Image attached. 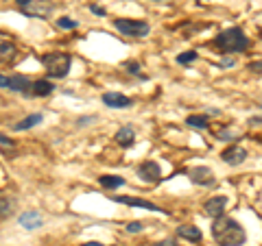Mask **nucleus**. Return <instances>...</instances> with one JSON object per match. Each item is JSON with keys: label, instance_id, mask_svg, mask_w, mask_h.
<instances>
[{"label": "nucleus", "instance_id": "1", "mask_svg": "<svg viewBox=\"0 0 262 246\" xmlns=\"http://www.w3.org/2000/svg\"><path fill=\"white\" fill-rule=\"evenodd\" d=\"M212 235L219 242V246H243L247 240V233L241 227V223H236L234 218L219 216L212 225Z\"/></svg>", "mask_w": 262, "mask_h": 246}, {"label": "nucleus", "instance_id": "2", "mask_svg": "<svg viewBox=\"0 0 262 246\" xmlns=\"http://www.w3.org/2000/svg\"><path fill=\"white\" fill-rule=\"evenodd\" d=\"M214 44L223 53H243L249 48V37L245 35L241 29H227L223 33H219V37L214 39Z\"/></svg>", "mask_w": 262, "mask_h": 246}, {"label": "nucleus", "instance_id": "3", "mask_svg": "<svg viewBox=\"0 0 262 246\" xmlns=\"http://www.w3.org/2000/svg\"><path fill=\"white\" fill-rule=\"evenodd\" d=\"M42 63H44V68L48 70V75L55 77V79H63L66 75L70 72V55H66V53H48L42 57Z\"/></svg>", "mask_w": 262, "mask_h": 246}, {"label": "nucleus", "instance_id": "4", "mask_svg": "<svg viewBox=\"0 0 262 246\" xmlns=\"http://www.w3.org/2000/svg\"><path fill=\"white\" fill-rule=\"evenodd\" d=\"M122 35H129V37H144L149 33V24L142 22V20H116L114 22Z\"/></svg>", "mask_w": 262, "mask_h": 246}, {"label": "nucleus", "instance_id": "5", "mask_svg": "<svg viewBox=\"0 0 262 246\" xmlns=\"http://www.w3.org/2000/svg\"><path fill=\"white\" fill-rule=\"evenodd\" d=\"M138 177L146 183H155L162 179V170H160V163L158 161H144L138 166Z\"/></svg>", "mask_w": 262, "mask_h": 246}, {"label": "nucleus", "instance_id": "6", "mask_svg": "<svg viewBox=\"0 0 262 246\" xmlns=\"http://www.w3.org/2000/svg\"><path fill=\"white\" fill-rule=\"evenodd\" d=\"M22 11L27 15H35V18H46L53 13V5L46 0H31L27 7H22Z\"/></svg>", "mask_w": 262, "mask_h": 246}, {"label": "nucleus", "instance_id": "7", "mask_svg": "<svg viewBox=\"0 0 262 246\" xmlns=\"http://www.w3.org/2000/svg\"><path fill=\"white\" fill-rule=\"evenodd\" d=\"M221 159H223L227 166H238V163L247 159V151H245L243 146H229V149L221 153Z\"/></svg>", "mask_w": 262, "mask_h": 246}, {"label": "nucleus", "instance_id": "8", "mask_svg": "<svg viewBox=\"0 0 262 246\" xmlns=\"http://www.w3.org/2000/svg\"><path fill=\"white\" fill-rule=\"evenodd\" d=\"M188 177H190V181L196 183V185H212L214 183V172L206 166H196L188 172Z\"/></svg>", "mask_w": 262, "mask_h": 246}, {"label": "nucleus", "instance_id": "9", "mask_svg": "<svg viewBox=\"0 0 262 246\" xmlns=\"http://www.w3.org/2000/svg\"><path fill=\"white\" fill-rule=\"evenodd\" d=\"M103 103L107 105V107L112 109H127L134 105V101H131L129 96L125 94H118V92H107V94H103Z\"/></svg>", "mask_w": 262, "mask_h": 246}, {"label": "nucleus", "instance_id": "10", "mask_svg": "<svg viewBox=\"0 0 262 246\" xmlns=\"http://www.w3.org/2000/svg\"><path fill=\"white\" fill-rule=\"evenodd\" d=\"M110 199L116 201V203H122V205H131V207H142V209H149V211H162L155 203L144 201V199H134V196H110Z\"/></svg>", "mask_w": 262, "mask_h": 246}, {"label": "nucleus", "instance_id": "11", "mask_svg": "<svg viewBox=\"0 0 262 246\" xmlns=\"http://www.w3.org/2000/svg\"><path fill=\"white\" fill-rule=\"evenodd\" d=\"M225 205H227L225 196H214V199L206 201V205H203V211H206V216H210V218H219V216H223Z\"/></svg>", "mask_w": 262, "mask_h": 246}, {"label": "nucleus", "instance_id": "12", "mask_svg": "<svg viewBox=\"0 0 262 246\" xmlns=\"http://www.w3.org/2000/svg\"><path fill=\"white\" fill-rule=\"evenodd\" d=\"M44 223V218L39 211H24V214L20 216V225L27 229V231H35V229H39Z\"/></svg>", "mask_w": 262, "mask_h": 246}, {"label": "nucleus", "instance_id": "13", "mask_svg": "<svg viewBox=\"0 0 262 246\" xmlns=\"http://www.w3.org/2000/svg\"><path fill=\"white\" fill-rule=\"evenodd\" d=\"M5 87H9L11 92H22V94H29V89H31V81L24 77V75H13L7 79V85Z\"/></svg>", "mask_w": 262, "mask_h": 246}, {"label": "nucleus", "instance_id": "14", "mask_svg": "<svg viewBox=\"0 0 262 246\" xmlns=\"http://www.w3.org/2000/svg\"><path fill=\"white\" fill-rule=\"evenodd\" d=\"M116 142H118V146H122V149H129V146H134V142H136V131L131 129V127L118 129Z\"/></svg>", "mask_w": 262, "mask_h": 246}, {"label": "nucleus", "instance_id": "15", "mask_svg": "<svg viewBox=\"0 0 262 246\" xmlns=\"http://www.w3.org/2000/svg\"><path fill=\"white\" fill-rule=\"evenodd\" d=\"M53 89L55 85L51 83V81H35V83L31 85V96H37V98H42V96H48V94H53Z\"/></svg>", "mask_w": 262, "mask_h": 246}, {"label": "nucleus", "instance_id": "16", "mask_svg": "<svg viewBox=\"0 0 262 246\" xmlns=\"http://www.w3.org/2000/svg\"><path fill=\"white\" fill-rule=\"evenodd\" d=\"M177 233H179V237H184V240H190V242H199L201 240V229H196V227H192V225H182L177 229Z\"/></svg>", "mask_w": 262, "mask_h": 246}, {"label": "nucleus", "instance_id": "17", "mask_svg": "<svg viewBox=\"0 0 262 246\" xmlns=\"http://www.w3.org/2000/svg\"><path fill=\"white\" fill-rule=\"evenodd\" d=\"M18 53V48H15L13 42H9V39H3L0 37V61H9L13 59V55Z\"/></svg>", "mask_w": 262, "mask_h": 246}, {"label": "nucleus", "instance_id": "18", "mask_svg": "<svg viewBox=\"0 0 262 246\" xmlns=\"http://www.w3.org/2000/svg\"><path fill=\"white\" fill-rule=\"evenodd\" d=\"M15 207V201L11 199L9 194H0V220L7 218V216H11V211Z\"/></svg>", "mask_w": 262, "mask_h": 246}, {"label": "nucleus", "instance_id": "19", "mask_svg": "<svg viewBox=\"0 0 262 246\" xmlns=\"http://www.w3.org/2000/svg\"><path fill=\"white\" fill-rule=\"evenodd\" d=\"M98 181H101L103 187H107V190H116V187L125 185V179L118 177V175H103Z\"/></svg>", "mask_w": 262, "mask_h": 246}, {"label": "nucleus", "instance_id": "20", "mask_svg": "<svg viewBox=\"0 0 262 246\" xmlns=\"http://www.w3.org/2000/svg\"><path fill=\"white\" fill-rule=\"evenodd\" d=\"M39 122H42V113H33V116L20 120L18 125H13V131H27V129H33L35 125H39Z\"/></svg>", "mask_w": 262, "mask_h": 246}, {"label": "nucleus", "instance_id": "21", "mask_svg": "<svg viewBox=\"0 0 262 246\" xmlns=\"http://www.w3.org/2000/svg\"><path fill=\"white\" fill-rule=\"evenodd\" d=\"M186 125L192 129H208V118L206 116H188Z\"/></svg>", "mask_w": 262, "mask_h": 246}, {"label": "nucleus", "instance_id": "22", "mask_svg": "<svg viewBox=\"0 0 262 246\" xmlns=\"http://www.w3.org/2000/svg\"><path fill=\"white\" fill-rule=\"evenodd\" d=\"M57 27L59 29H77L79 27V22L77 20H70V18H61V20H57Z\"/></svg>", "mask_w": 262, "mask_h": 246}, {"label": "nucleus", "instance_id": "23", "mask_svg": "<svg viewBox=\"0 0 262 246\" xmlns=\"http://www.w3.org/2000/svg\"><path fill=\"white\" fill-rule=\"evenodd\" d=\"M194 59H196V53H194V51L182 53V55L177 57V61H179V63H190V61H194Z\"/></svg>", "mask_w": 262, "mask_h": 246}, {"label": "nucleus", "instance_id": "24", "mask_svg": "<svg viewBox=\"0 0 262 246\" xmlns=\"http://www.w3.org/2000/svg\"><path fill=\"white\" fill-rule=\"evenodd\" d=\"M142 227H144V225L136 220V223H129V225H127V231H129V233H140V231H142Z\"/></svg>", "mask_w": 262, "mask_h": 246}, {"label": "nucleus", "instance_id": "25", "mask_svg": "<svg viewBox=\"0 0 262 246\" xmlns=\"http://www.w3.org/2000/svg\"><path fill=\"white\" fill-rule=\"evenodd\" d=\"M125 68L131 72V75H138V70H140V65H138V61H127Z\"/></svg>", "mask_w": 262, "mask_h": 246}, {"label": "nucleus", "instance_id": "26", "mask_svg": "<svg viewBox=\"0 0 262 246\" xmlns=\"http://www.w3.org/2000/svg\"><path fill=\"white\" fill-rule=\"evenodd\" d=\"M90 11L96 13V15H105V9H103V7H96V5H90Z\"/></svg>", "mask_w": 262, "mask_h": 246}, {"label": "nucleus", "instance_id": "27", "mask_svg": "<svg viewBox=\"0 0 262 246\" xmlns=\"http://www.w3.org/2000/svg\"><path fill=\"white\" fill-rule=\"evenodd\" d=\"M153 246H177L175 240H164V242H155Z\"/></svg>", "mask_w": 262, "mask_h": 246}, {"label": "nucleus", "instance_id": "28", "mask_svg": "<svg viewBox=\"0 0 262 246\" xmlns=\"http://www.w3.org/2000/svg\"><path fill=\"white\" fill-rule=\"evenodd\" d=\"M0 144H3V146H13L11 139L7 137V135H3V133H0Z\"/></svg>", "mask_w": 262, "mask_h": 246}, {"label": "nucleus", "instance_id": "29", "mask_svg": "<svg viewBox=\"0 0 262 246\" xmlns=\"http://www.w3.org/2000/svg\"><path fill=\"white\" fill-rule=\"evenodd\" d=\"M92 120H94L92 116H88V118H79V120H77V125H79V127H85L88 122H92Z\"/></svg>", "mask_w": 262, "mask_h": 246}, {"label": "nucleus", "instance_id": "30", "mask_svg": "<svg viewBox=\"0 0 262 246\" xmlns=\"http://www.w3.org/2000/svg\"><path fill=\"white\" fill-rule=\"evenodd\" d=\"M249 125H251V127H253V125H260V116H256V118H251V120H249Z\"/></svg>", "mask_w": 262, "mask_h": 246}, {"label": "nucleus", "instance_id": "31", "mask_svg": "<svg viewBox=\"0 0 262 246\" xmlns=\"http://www.w3.org/2000/svg\"><path fill=\"white\" fill-rule=\"evenodd\" d=\"M15 3H18V5H20V7H27V5H29V3H31V0H15Z\"/></svg>", "mask_w": 262, "mask_h": 246}, {"label": "nucleus", "instance_id": "32", "mask_svg": "<svg viewBox=\"0 0 262 246\" xmlns=\"http://www.w3.org/2000/svg\"><path fill=\"white\" fill-rule=\"evenodd\" d=\"M5 85H7V79H5L3 75H0V87H5Z\"/></svg>", "mask_w": 262, "mask_h": 246}, {"label": "nucleus", "instance_id": "33", "mask_svg": "<svg viewBox=\"0 0 262 246\" xmlns=\"http://www.w3.org/2000/svg\"><path fill=\"white\" fill-rule=\"evenodd\" d=\"M83 246H103L101 242H88V244H83Z\"/></svg>", "mask_w": 262, "mask_h": 246}]
</instances>
